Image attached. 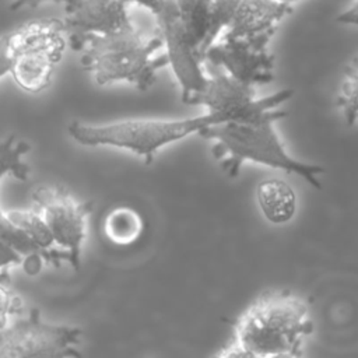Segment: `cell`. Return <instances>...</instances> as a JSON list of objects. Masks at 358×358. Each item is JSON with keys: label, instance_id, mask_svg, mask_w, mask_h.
<instances>
[{"label": "cell", "instance_id": "8992f818", "mask_svg": "<svg viewBox=\"0 0 358 358\" xmlns=\"http://www.w3.org/2000/svg\"><path fill=\"white\" fill-rule=\"evenodd\" d=\"M292 88L281 90L266 98H256L253 87L245 85L218 70L208 77L206 87L193 95L187 103L204 105L211 115L218 116L222 123H259L277 122L285 117V110L277 109L291 99Z\"/></svg>", "mask_w": 358, "mask_h": 358}, {"label": "cell", "instance_id": "484cf974", "mask_svg": "<svg viewBox=\"0 0 358 358\" xmlns=\"http://www.w3.org/2000/svg\"><path fill=\"white\" fill-rule=\"evenodd\" d=\"M42 1H46V0H11L10 7H11V10H18V8L25 7V6H34L35 7L39 3H42ZM53 1L62 3V0H53Z\"/></svg>", "mask_w": 358, "mask_h": 358}, {"label": "cell", "instance_id": "44dd1931", "mask_svg": "<svg viewBox=\"0 0 358 358\" xmlns=\"http://www.w3.org/2000/svg\"><path fill=\"white\" fill-rule=\"evenodd\" d=\"M21 263H24V257L18 252H15L11 246L0 241V271Z\"/></svg>", "mask_w": 358, "mask_h": 358}, {"label": "cell", "instance_id": "4316f807", "mask_svg": "<svg viewBox=\"0 0 358 358\" xmlns=\"http://www.w3.org/2000/svg\"><path fill=\"white\" fill-rule=\"evenodd\" d=\"M264 358H299V354H275Z\"/></svg>", "mask_w": 358, "mask_h": 358}, {"label": "cell", "instance_id": "603a6c76", "mask_svg": "<svg viewBox=\"0 0 358 358\" xmlns=\"http://www.w3.org/2000/svg\"><path fill=\"white\" fill-rule=\"evenodd\" d=\"M215 358H262V357H259L253 351L248 350L238 341H234L231 345L221 350Z\"/></svg>", "mask_w": 358, "mask_h": 358}, {"label": "cell", "instance_id": "cb8c5ba5", "mask_svg": "<svg viewBox=\"0 0 358 358\" xmlns=\"http://www.w3.org/2000/svg\"><path fill=\"white\" fill-rule=\"evenodd\" d=\"M337 21L347 25H358V0H354L347 10L340 13Z\"/></svg>", "mask_w": 358, "mask_h": 358}, {"label": "cell", "instance_id": "d4e9b609", "mask_svg": "<svg viewBox=\"0 0 358 358\" xmlns=\"http://www.w3.org/2000/svg\"><path fill=\"white\" fill-rule=\"evenodd\" d=\"M127 4L130 3H134L137 6H141L147 10H150L154 15L158 14L161 11V8L165 6L166 0H124Z\"/></svg>", "mask_w": 358, "mask_h": 358}, {"label": "cell", "instance_id": "52a82bcc", "mask_svg": "<svg viewBox=\"0 0 358 358\" xmlns=\"http://www.w3.org/2000/svg\"><path fill=\"white\" fill-rule=\"evenodd\" d=\"M81 329L42 320L38 309L0 330V358H81Z\"/></svg>", "mask_w": 358, "mask_h": 358}, {"label": "cell", "instance_id": "ffe728a7", "mask_svg": "<svg viewBox=\"0 0 358 358\" xmlns=\"http://www.w3.org/2000/svg\"><path fill=\"white\" fill-rule=\"evenodd\" d=\"M6 275L0 273V330L8 324V319L20 313L22 309V301L17 296L6 281Z\"/></svg>", "mask_w": 358, "mask_h": 358}, {"label": "cell", "instance_id": "ac0fdd59", "mask_svg": "<svg viewBox=\"0 0 358 358\" xmlns=\"http://www.w3.org/2000/svg\"><path fill=\"white\" fill-rule=\"evenodd\" d=\"M337 106L343 110L347 124L352 126L358 119V55L344 67L337 94Z\"/></svg>", "mask_w": 358, "mask_h": 358}, {"label": "cell", "instance_id": "83f0119b", "mask_svg": "<svg viewBox=\"0 0 358 358\" xmlns=\"http://www.w3.org/2000/svg\"><path fill=\"white\" fill-rule=\"evenodd\" d=\"M280 1L287 3V4H292V3H295V1H298V0H280Z\"/></svg>", "mask_w": 358, "mask_h": 358}, {"label": "cell", "instance_id": "5b68a950", "mask_svg": "<svg viewBox=\"0 0 358 358\" xmlns=\"http://www.w3.org/2000/svg\"><path fill=\"white\" fill-rule=\"evenodd\" d=\"M8 41L15 84L31 94L48 88L69 43L63 21L55 17L27 21L8 34Z\"/></svg>", "mask_w": 358, "mask_h": 358}, {"label": "cell", "instance_id": "7402d4cb", "mask_svg": "<svg viewBox=\"0 0 358 358\" xmlns=\"http://www.w3.org/2000/svg\"><path fill=\"white\" fill-rule=\"evenodd\" d=\"M11 66H13V57H11L8 34H7L0 38V78L11 73Z\"/></svg>", "mask_w": 358, "mask_h": 358}, {"label": "cell", "instance_id": "8fae6325", "mask_svg": "<svg viewBox=\"0 0 358 358\" xmlns=\"http://www.w3.org/2000/svg\"><path fill=\"white\" fill-rule=\"evenodd\" d=\"M64 28L73 50H81L91 35H108L133 27L124 0H62Z\"/></svg>", "mask_w": 358, "mask_h": 358}, {"label": "cell", "instance_id": "277c9868", "mask_svg": "<svg viewBox=\"0 0 358 358\" xmlns=\"http://www.w3.org/2000/svg\"><path fill=\"white\" fill-rule=\"evenodd\" d=\"M221 123L222 120L211 113L173 120L134 117L101 124L74 120L69 123L67 131L80 145L127 150L151 164L157 151L165 145Z\"/></svg>", "mask_w": 358, "mask_h": 358}, {"label": "cell", "instance_id": "6da1fadb", "mask_svg": "<svg viewBox=\"0 0 358 358\" xmlns=\"http://www.w3.org/2000/svg\"><path fill=\"white\" fill-rule=\"evenodd\" d=\"M313 330L306 302L289 291L257 298L236 320L235 341L259 357L299 354L302 340Z\"/></svg>", "mask_w": 358, "mask_h": 358}, {"label": "cell", "instance_id": "4fadbf2b", "mask_svg": "<svg viewBox=\"0 0 358 358\" xmlns=\"http://www.w3.org/2000/svg\"><path fill=\"white\" fill-rule=\"evenodd\" d=\"M292 13V4L280 0H242L231 24L228 38H249L275 32V25Z\"/></svg>", "mask_w": 358, "mask_h": 358}, {"label": "cell", "instance_id": "9a60e30c", "mask_svg": "<svg viewBox=\"0 0 358 358\" xmlns=\"http://www.w3.org/2000/svg\"><path fill=\"white\" fill-rule=\"evenodd\" d=\"M11 222L36 246L42 259L53 266H60L62 260L67 262L64 252L56 249L55 241L39 211L35 210H11L7 211Z\"/></svg>", "mask_w": 358, "mask_h": 358}, {"label": "cell", "instance_id": "2e32d148", "mask_svg": "<svg viewBox=\"0 0 358 358\" xmlns=\"http://www.w3.org/2000/svg\"><path fill=\"white\" fill-rule=\"evenodd\" d=\"M103 231L108 239L113 243L129 245L140 236L143 231V220L136 210L117 207L106 215Z\"/></svg>", "mask_w": 358, "mask_h": 358}, {"label": "cell", "instance_id": "3957f363", "mask_svg": "<svg viewBox=\"0 0 358 358\" xmlns=\"http://www.w3.org/2000/svg\"><path fill=\"white\" fill-rule=\"evenodd\" d=\"M273 123H221L206 127L199 134L217 141L211 148L214 158L220 159L228 155L221 162V168L229 178L239 173L245 161H252L295 173L315 189H320L322 183L317 176L324 172V168L291 157L273 129Z\"/></svg>", "mask_w": 358, "mask_h": 358}, {"label": "cell", "instance_id": "7a4b0ae2", "mask_svg": "<svg viewBox=\"0 0 358 358\" xmlns=\"http://www.w3.org/2000/svg\"><path fill=\"white\" fill-rule=\"evenodd\" d=\"M162 45L158 32L145 36L134 27L108 35H91L81 49V64L98 85L126 81L145 91L155 84L157 71L168 64L165 55L154 57Z\"/></svg>", "mask_w": 358, "mask_h": 358}, {"label": "cell", "instance_id": "e0dca14e", "mask_svg": "<svg viewBox=\"0 0 358 358\" xmlns=\"http://www.w3.org/2000/svg\"><path fill=\"white\" fill-rule=\"evenodd\" d=\"M175 3L186 31L200 50L208 31L211 0H175Z\"/></svg>", "mask_w": 358, "mask_h": 358}, {"label": "cell", "instance_id": "7c38bea8", "mask_svg": "<svg viewBox=\"0 0 358 358\" xmlns=\"http://www.w3.org/2000/svg\"><path fill=\"white\" fill-rule=\"evenodd\" d=\"M29 144L14 134L0 140V182L6 176H14L20 180H27L29 175V166L24 161V157L29 151ZM0 241L11 246L22 257H25V266L35 263L41 267L42 255L36 246L11 222L7 211L0 207Z\"/></svg>", "mask_w": 358, "mask_h": 358}, {"label": "cell", "instance_id": "9c48e42d", "mask_svg": "<svg viewBox=\"0 0 358 358\" xmlns=\"http://www.w3.org/2000/svg\"><path fill=\"white\" fill-rule=\"evenodd\" d=\"M155 18L158 34L166 48L168 64H171L180 87L182 102L187 103L193 95L206 87L208 80L201 69L203 59L199 46L186 31L175 0H166Z\"/></svg>", "mask_w": 358, "mask_h": 358}, {"label": "cell", "instance_id": "5bb4252c", "mask_svg": "<svg viewBox=\"0 0 358 358\" xmlns=\"http://www.w3.org/2000/svg\"><path fill=\"white\" fill-rule=\"evenodd\" d=\"M256 199L262 214L271 224H285L295 215V192L281 179L271 178L262 180L256 189Z\"/></svg>", "mask_w": 358, "mask_h": 358}, {"label": "cell", "instance_id": "ba28073f", "mask_svg": "<svg viewBox=\"0 0 358 358\" xmlns=\"http://www.w3.org/2000/svg\"><path fill=\"white\" fill-rule=\"evenodd\" d=\"M32 200L55 245L66 253L71 267L78 270L92 204L78 200L62 186H38L32 192Z\"/></svg>", "mask_w": 358, "mask_h": 358}, {"label": "cell", "instance_id": "d6986e66", "mask_svg": "<svg viewBox=\"0 0 358 358\" xmlns=\"http://www.w3.org/2000/svg\"><path fill=\"white\" fill-rule=\"evenodd\" d=\"M241 1L242 0H211L208 31H207L206 39L200 48L201 59H203V53L214 43L218 34L224 28H228Z\"/></svg>", "mask_w": 358, "mask_h": 358}, {"label": "cell", "instance_id": "30bf717a", "mask_svg": "<svg viewBox=\"0 0 358 358\" xmlns=\"http://www.w3.org/2000/svg\"><path fill=\"white\" fill-rule=\"evenodd\" d=\"M274 32H266L249 38H228L221 43H213L203 60L214 67H221L236 81L253 87L274 80V56L267 52V45Z\"/></svg>", "mask_w": 358, "mask_h": 358}]
</instances>
